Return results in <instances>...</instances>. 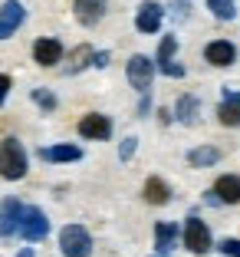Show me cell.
<instances>
[{"instance_id": "10", "label": "cell", "mask_w": 240, "mask_h": 257, "mask_svg": "<svg viewBox=\"0 0 240 257\" xmlns=\"http://www.w3.org/2000/svg\"><path fill=\"white\" fill-rule=\"evenodd\" d=\"M161 17H165L161 4H155V0H145L142 7H138V14H135V30H138V33H158V27H161Z\"/></svg>"}, {"instance_id": "26", "label": "cell", "mask_w": 240, "mask_h": 257, "mask_svg": "<svg viewBox=\"0 0 240 257\" xmlns=\"http://www.w3.org/2000/svg\"><path fill=\"white\" fill-rule=\"evenodd\" d=\"M7 92H10V76H7V73H0V106L7 102Z\"/></svg>"}, {"instance_id": "4", "label": "cell", "mask_w": 240, "mask_h": 257, "mask_svg": "<svg viewBox=\"0 0 240 257\" xmlns=\"http://www.w3.org/2000/svg\"><path fill=\"white\" fill-rule=\"evenodd\" d=\"M184 247H188L191 254H207V250L214 247L210 227L204 224L201 218H188V224H184Z\"/></svg>"}, {"instance_id": "30", "label": "cell", "mask_w": 240, "mask_h": 257, "mask_svg": "<svg viewBox=\"0 0 240 257\" xmlns=\"http://www.w3.org/2000/svg\"><path fill=\"white\" fill-rule=\"evenodd\" d=\"M92 66L105 69V66H109V53H105V50H102V53H96V63H92Z\"/></svg>"}, {"instance_id": "20", "label": "cell", "mask_w": 240, "mask_h": 257, "mask_svg": "<svg viewBox=\"0 0 240 257\" xmlns=\"http://www.w3.org/2000/svg\"><path fill=\"white\" fill-rule=\"evenodd\" d=\"M188 162H191L194 168L217 165V162H220V149H214V145H201V149H191V152H188Z\"/></svg>"}, {"instance_id": "22", "label": "cell", "mask_w": 240, "mask_h": 257, "mask_svg": "<svg viewBox=\"0 0 240 257\" xmlns=\"http://www.w3.org/2000/svg\"><path fill=\"white\" fill-rule=\"evenodd\" d=\"M204 4H207V10L217 17V20H233V17H237L233 0H204Z\"/></svg>"}, {"instance_id": "3", "label": "cell", "mask_w": 240, "mask_h": 257, "mask_svg": "<svg viewBox=\"0 0 240 257\" xmlns=\"http://www.w3.org/2000/svg\"><path fill=\"white\" fill-rule=\"evenodd\" d=\"M125 76H128V83L145 96V92L151 89V79H155V60H148L145 53H135L125 66Z\"/></svg>"}, {"instance_id": "31", "label": "cell", "mask_w": 240, "mask_h": 257, "mask_svg": "<svg viewBox=\"0 0 240 257\" xmlns=\"http://www.w3.org/2000/svg\"><path fill=\"white\" fill-rule=\"evenodd\" d=\"M17 257H33V247H23V250H20Z\"/></svg>"}, {"instance_id": "21", "label": "cell", "mask_w": 240, "mask_h": 257, "mask_svg": "<svg viewBox=\"0 0 240 257\" xmlns=\"http://www.w3.org/2000/svg\"><path fill=\"white\" fill-rule=\"evenodd\" d=\"M174 50H178V40H174V33H168V37H161V46H158V56H155V66L165 69L174 63Z\"/></svg>"}, {"instance_id": "29", "label": "cell", "mask_w": 240, "mask_h": 257, "mask_svg": "<svg viewBox=\"0 0 240 257\" xmlns=\"http://www.w3.org/2000/svg\"><path fill=\"white\" fill-rule=\"evenodd\" d=\"M148 109H151V99H148V92H145L142 102H138V115H148Z\"/></svg>"}, {"instance_id": "32", "label": "cell", "mask_w": 240, "mask_h": 257, "mask_svg": "<svg viewBox=\"0 0 240 257\" xmlns=\"http://www.w3.org/2000/svg\"><path fill=\"white\" fill-rule=\"evenodd\" d=\"M151 257H161V254H151Z\"/></svg>"}, {"instance_id": "25", "label": "cell", "mask_w": 240, "mask_h": 257, "mask_svg": "<svg viewBox=\"0 0 240 257\" xmlns=\"http://www.w3.org/2000/svg\"><path fill=\"white\" fill-rule=\"evenodd\" d=\"M135 149H138V139H135V136H128L125 142L119 145V159H122V162H128L132 155H135Z\"/></svg>"}, {"instance_id": "7", "label": "cell", "mask_w": 240, "mask_h": 257, "mask_svg": "<svg viewBox=\"0 0 240 257\" xmlns=\"http://www.w3.org/2000/svg\"><path fill=\"white\" fill-rule=\"evenodd\" d=\"M79 136L83 139H99V142H105V139L112 136V119L102 112H89L79 119Z\"/></svg>"}, {"instance_id": "1", "label": "cell", "mask_w": 240, "mask_h": 257, "mask_svg": "<svg viewBox=\"0 0 240 257\" xmlns=\"http://www.w3.org/2000/svg\"><path fill=\"white\" fill-rule=\"evenodd\" d=\"M27 168H30V162H27L23 142L20 139H4V142H0V175H4L7 182H17V178L27 175Z\"/></svg>"}, {"instance_id": "8", "label": "cell", "mask_w": 240, "mask_h": 257, "mask_svg": "<svg viewBox=\"0 0 240 257\" xmlns=\"http://www.w3.org/2000/svg\"><path fill=\"white\" fill-rule=\"evenodd\" d=\"M204 60L210 63V66H233V60H237V46L230 43V40H214V43L204 46Z\"/></svg>"}, {"instance_id": "6", "label": "cell", "mask_w": 240, "mask_h": 257, "mask_svg": "<svg viewBox=\"0 0 240 257\" xmlns=\"http://www.w3.org/2000/svg\"><path fill=\"white\" fill-rule=\"evenodd\" d=\"M20 221H23V204L17 198H4V204H0V237L20 234Z\"/></svg>"}, {"instance_id": "16", "label": "cell", "mask_w": 240, "mask_h": 257, "mask_svg": "<svg viewBox=\"0 0 240 257\" xmlns=\"http://www.w3.org/2000/svg\"><path fill=\"white\" fill-rule=\"evenodd\" d=\"M220 125H240V92L224 89V102L217 106Z\"/></svg>"}, {"instance_id": "2", "label": "cell", "mask_w": 240, "mask_h": 257, "mask_svg": "<svg viewBox=\"0 0 240 257\" xmlns=\"http://www.w3.org/2000/svg\"><path fill=\"white\" fill-rule=\"evenodd\" d=\"M60 250L63 257H89L92 254V237L83 224H66L60 231Z\"/></svg>"}, {"instance_id": "15", "label": "cell", "mask_w": 240, "mask_h": 257, "mask_svg": "<svg viewBox=\"0 0 240 257\" xmlns=\"http://www.w3.org/2000/svg\"><path fill=\"white\" fill-rule=\"evenodd\" d=\"M214 195L220 204H240V178L237 175H220L214 182Z\"/></svg>"}, {"instance_id": "14", "label": "cell", "mask_w": 240, "mask_h": 257, "mask_svg": "<svg viewBox=\"0 0 240 257\" xmlns=\"http://www.w3.org/2000/svg\"><path fill=\"white\" fill-rule=\"evenodd\" d=\"M174 119H178L181 125H197V119H201V99L184 92V96L178 99V106H174Z\"/></svg>"}, {"instance_id": "27", "label": "cell", "mask_w": 240, "mask_h": 257, "mask_svg": "<svg viewBox=\"0 0 240 257\" xmlns=\"http://www.w3.org/2000/svg\"><path fill=\"white\" fill-rule=\"evenodd\" d=\"M161 73H165V76H171V79H178V76H184V66H181V63H171V66H165Z\"/></svg>"}, {"instance_id": "9", "label": "cell", "mask_w": 240, "mask_h": 257, "mask_svg": "<svg viewBox=\"0 0 240 257\" xmlns=\"http://www.w3.org/2000/svg\"><path fill=\"white\" fill-rule=\"evenodd\" d=\"M27 20V10L17 4V0H7L4 7H0V40L14 37L17 30H20V23Z\"/></svg>"}, {"instance_id": "24", "label": "cell", "mask_w": 240, "mask_h": 257, "mask_svg": "<svg viewBox=\"0 0 240 257\" xmlns=\"http://www.w3.org/2000/svg\"><path fill=\"white\" fill-rule=\"evenodd\" d=\"M217 250L227 254V257H240V241H237V237H224V241L217 244Z\"/></svg>"}, {"instance_id": "5", "label": "cell", "mask_w": 240, "mask_h": 257, "mask_svg": "<svg viewBox=\"0 0 240 257\" xmlns=\"http://www.w3.org/2000/svg\"><path fill=\"white\" fill-rule=\"evenodd\" d=\"M46 234H50V218L40 208H23V221H20L23 241H43Z\"/></svg>"}, {"instance_id": "23", "label": "cell", "mask_w": 240, "mask_h": 257, "mask_svg": "<svg viewBox=\"0 0 240 257\" xmlns=\"http://www.w3.org/2000/svg\"><path fill=\"white\" fill-rule=\"evenodd\" d=\"M30 96H33V102H37L43 112H53L56 109V96H53L50 89H43V86H37V89H30Z\"/></svg>"}, {"instance_id": "19", "label": "cell", "mask_w": 240, "mask_h": 257, "mask_svg": "<svg viewBox=\"0 0 240 257\" xmlns=\"http://www.w3.org/2000/svg\"><path fill=\"white\" fill-rule=\"evenodd\" d=\"M145 201H148V204H168V201H171V188H168L161 178L151 175L148 182H145Z\"/></svg>"}, {"instance_id": "18", "label": "cell", "mask_w": 240, "mask_h": 257, "mask_svg": "<svg viewBox=\"0 0 240 257\" xmlns=\"http://www.w3.org/2000/svg\"><path fill=\"white\" fill-rule=\"evenodd\" d=\"M92 63H96V50H92L89 43L76 46L73 53H69V63H66V76H73V73H83L86 66H92Z\"/></svg>"}, {"instance_id": "17", "label": "cell", "mask_w": 240, "mask_h": 257, "mask_svg": "<svg viewBox=\"0 0 240 257\" xmlns=\"http://www.w3.org/2000/svg\"><path fill=\"white\" fill-rule=\"evenodd\" d=\"M40 159L43 162H79L83 159V149L79 145H50V149H40Z\"/></svg>"}, {"instance_id": "12", "label": "cell", "mask_w": 240, "mask_h": 257, "mask_svg": "<svg viewBox=\"0 0 240 257\" xmlns=\"http://www.w3.org/2000/svg\"><path fill=\"white\" fill-rule=\"evenodd\" d=\"M33 60L40 63V66H56V63L63 60V43L53 37H40L37 43H33Z\"/></svg>"}, {"instance_id": "28", "label": "cell", "mask_w": 240, "mask_h": 257, "mask_svg": "<svg viewBox=\"0 0 240 257\" xmlns=\"http://www.w3.org/2000/svg\"><path fill=\"white\" fill-rule=\"evenodd\" d=\"M171 7H174V14H178L181 20L188 17V0H171Z\"/></svg>"}, {"instance_id": "13", "label": "cell", "mask_w": 240, "mask_h": 257, "mask_svg": "<svg viewBox=\"0 0 240 257\" xmlns=\"http://www.w3.org/2000/svg\"><path fill=\"white\" fill-rule=\"evenodd\" d=\"M178 237H181V227L178 224H171V221H158V224H155V247H158V254H161V257L171 254V247L178 244Z\"/></svg>"}, {"instance_id": "11", "label": "cell", "mask_w": 240, "mask_h": 257, "mask_svg": "<svg viewBox=\"0 0 240 257\" xmlns=\"http://www.w3.org/2000/svg\"><path fill=\"white\" fill-rule=\"evenodd\" d=\"M105 7H109L105 0H73V14L83 27H96L105 17Z\"/></svg>"}]
</instances>
